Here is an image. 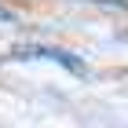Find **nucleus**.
I'll return each mask as SVG.
<instances>
[{"mask_svg": "<svg viewBox=\"0 0 128 128\" xmlns=\"http://www.w3.org/2000/svg\"><path fill=\"white\" fill-rule=\"evenodd\" d=\"M0 22H15V15H11L8 8H0Z\"/></svg>", "mask_w": 128, "mask_h": 128, "instance_id": "f03ea898", "label": "nucleus"}, {"mask_svg": "<svg viewBox=\"0 0 128 128\" xmlns=\"http://www.w3.org/2000/svg\"><path fill=\"white\" fill-rule=\"evenodd\" d=\"M11 59H48V62H59L62 70L70 73H84V62L73 55V51H62V48H48V44H26V48H15L11 51Z\"/></svg>", "mask_w": 128, "mask_h": 128, "instance_id": "f257e3e1", "label": "nucleus"}]
</instances>
